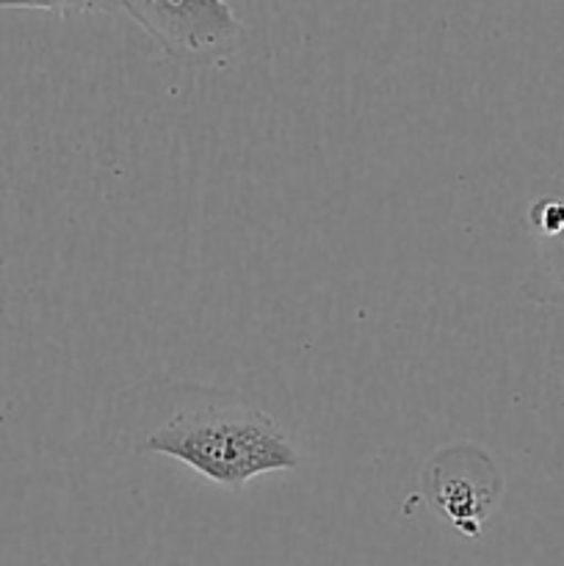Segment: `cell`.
Segmentation results:
<instances>
[{
	"instance_id": "cell-1",
	"label": "cell",
	"mask_w": 564,
	"mask_h": 566,
	"mask_svg": "<svg viewBox=\"0 0 564 566\" xmlns=\"http://www.w3.org/2000/svg\"><path fill=\"white\" fill-rule=\"evenodd\" d=\"M188 396L191 401L138 437L133 451L175 459L230 492H241L258 475L299 470L296 442L269 412L210 387L194 385Z\"/></svg>"
},
{
	"instance_id": "cell-2",
	"label": "cell",
	"mask_w": 564,
	"mask_h": 566,
	"mask_svg": "<svg viewBox=\"0 0 564 566\" xmlns=\"http://www.w3.org/2000/svg\"><path fill=\"white\" fill-rule=\"evenodd\" d=\"M125 11L177 64L219 66L247 42L227 0H125Z\"/></svg>"
},
{
	"instance_id": "cell-3",
	"label": "cell",
	"mask_w": 564,
	"mask_h": 566,
	"mask_svg": "<svg viewBox=\"0 0 564 566\" xmlns=\"http://www.w3.org/2000/svg\"><path fill=\"white\" fill-rule=\"evenodd\" d=\"M501 492L503 481L495 462L476 446L446 448L424 473L426 501L470 539L481 534Z\"/></svg>"
},
{
	"instance_id": "cell-4",
	"label": "cell",
	"mask_w": 564,
	"mask_h": 566,
	"mask_svg": "<svg viewBox=\"0 0 564 566\" xmlns=\"http://www.w3.org/2000/svg\"><path fill=\"white\" fill-rule=\"evenodd\" d=\"M534 238V263L523 282V296L536 307L564 313V182L536 193L525 210Z\"/></svg>"
},
{
	"instance_id": "cell-5",
	"label": "cell",
	"mask_w": 564,
	"mask_h": 566,
	"mask_svg": "<svg viewBox=\"0 0 564 566\" xmlns=\"http://www.w3.org/2000/svg\"><path fill=\"white\" fill-rule=\"evenodd\" d=\"M0 9H31L50 14H116L125 11V0H0Z\"/></svg>"
}]
</instances>
